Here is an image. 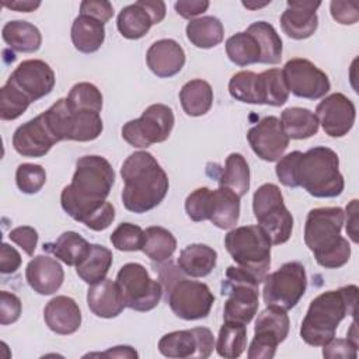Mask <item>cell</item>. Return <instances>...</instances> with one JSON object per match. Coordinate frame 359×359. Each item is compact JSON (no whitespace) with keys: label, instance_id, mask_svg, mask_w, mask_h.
<instances>
[{"label":"cell","instance_id":"7c38bea8","mask_svg":"<svg viewBox=\"0 0 359 359\" xmlns=\"http://www.w3.org/2000/svg\"><path fill=\"white\" fill-rule=\"evenodd\" d=\"M174 114L168 105L153 104L142 116L132 119L122 126V137L133 147H149L168 139L174 128Z\"/></svg>","mask_w":359,"mask_h":359},{"label":"cell","instance_id":"603a6c76","mask_svg":"<svg viewBox=\"0 0 359 359\" xmlns=\"http://www.w3.org/2000/svg\"><path fill=\"white\" fill-rule=\"evenodd\" d=\"M146 63L153 74L160 79H168L182 70L185 52L174 39H158L147 49Z\"/></svg>","mask_w":359,"mask_h":359},{"label":"cell","instance_id":"d6986e66","mask_svg":"<svg viewBox=\"0 0 359 359\" xmlns=\"http://www.w3.org/2000/svg\"><path fill=\"white\" fill-rule=\"evenodd\" d=\"M8 80L17 86L29 100L35 102L48 95L55 87V72L41 59L22 60L11 73Z\"/></svg>","mask_w":359,"mask_h":359},{"label":"cell","instance_id":"44dd1931","mask_svg":"<svg viewBox=\"0 0 359 359\" xmlns=\"http://www.w3.org/2000/svg\"><path fill=\"white\" fill-rule=\"evenodd\" d=\"M287 8L280 15L282 31L292 39L310 38L317 27V8L321 1H287Z\"/></svg>","mask_w":359,"mask_h":359},{"label":"cell","instance_id":"ba28073f","mask_svg":"<svg viewBox=\"0 0 359 359\" xmlns=\"http://www.w3.org/2000/svg\"><path fill=\"white\" fill-rule=\"evenodd\" d=\"M252 212L258 226L266 233L273 245L286 243L293 230V216L283 203L278 185L264 184L252 196Z\"/></svg>","mask_w":359,"mask_h":359},{"label":"cell","instance_id":"7dc6e473","mask_svg":"<svg viewBox=\"0 0 359 359\" xmlns=\"http://www.w3.org/2000/svg\"><path fill=\"white\" fill-rule=\"evenodd\" d=\"M210 189L206 187L192 191L185 199V212L188 217L194 222L208 220V208H209Z\"/></svg>","mask_w":359,"mask_h":359},{"label":"cell","instance_id":"83f0119b","mask_svg":"<svg viewBox=\"0 0 359 359\" xmlns=\"http://www.w3.org/2000/svg\"><path fill=\"white\" fill-rule=\"evenodd\" d=\"M70 36L74 48L81 53H94L97 52L105 39V27L101 21L79 14L70 29Z\"/></svg>","mask_w":359,"mask_h":359},{"label":"cell","instance_id":"9f6ffc18","mask_svg":"<svg viewBox=\"0 0 359 359\" xmlns=\"http://www.w3.org/2000/svg\"><path fill=\"white\" fill-rule=\"evenodd\" d=\"M209 7L208 0H180L174 4V8L178 15L187 20H194V17L205 13Z\"/></svg>","mask_w":359,"mask_h":359},{"label":"cell","instance_id":"484cf974","mask_svg":"<svg viewBox=\"0 0 359 359\" xmlns=\"http://www.w3.org/2000/svg\"><path fill=\"white\" fill-rule=\"evenodd\" d=\"M240 217V196L226 187L210 191L208 220L217 229L231 230Z\"/></svg>","mask_w":359,"mask_h":359},{"label":"cell","instance_id":"be15d7a7","mask_svg":"<svg viewBox=\"0 0 359 359\" xmlns=\"http://www.w3.org/2000/svg\"><path fill=\"white\" fill-rule=\"evenodd\" d=\"M269 1H265V3H250V1H243V6L250 8V10H255V8H261V7H265L268 6Z\"/></svg>","mask_w":359,"mask_h":359},{"label":"cell","instance_id":"d590c367","mask_svg":"<svg viewBox=\"0 0 359 359\" xmlns=\"http://www.w3.org/2000/svg\"><path fill=\"white\" fill-rule=\"evenodd\" d=\"M289 98V88L285 83L282 70L268 69L257 74V100L258 104L280 107Z\"/></svg>","mask_w":359,"mask_h":359},{"label":"cell","instance_id":"ffe728a7","mask_svg":"<svg viewBox=\"0 0 359 359\" xmlns=\"http://www.w3.org/2000/svg\"><path fill=\"white\" fill-rule=\"evenodd\" d=\"M57 143L46 125L43 114L18 126L13 135L14 150L24 157H43Z\"/></svg>","mask_w":359,"mask_h":359},{"label":"cell","instance_id":"d4e9b609","mask_svg":"<svg viewBox=\"0 0 359 359\" xmlns=\"http://www.w3.org/2000/svg\"><path fill=\"white\" fill-rule=\"evenodd\" d=\"M87 306L97 317H118L123 311L125 303L116 280L105 278L95 285H90L87 290Z\"/></svg>","mask_w":359,"mask_h":359},{"label":"cell","instance_id":"30bf717a","mask_svg":"<svg viewBox=\"0 0 359 359\" xmlns=\"http://www.w3.org/2000/svg\"><path fill=\"white\" fill-rule=\"evenodd\" d=\"M262 299L266 306H278L283 310L293 309L307 289V275L303 264L290 261L275 272L265 275Z\"/></svg>","mask_w":359,"mask_h":359},{"label":"cell","instance_id":"c3c4849f","mask_svg":"<svg viewBox=\"0 0 359 359\" xmlns=\"http://www.w3.org/2000/svg\"><path fill=\"white\" fill-rule=\"evenodd\" d=\"M300 156H302V151L294 150V151H292L286 156H282L278 160V164H276V168H275L276 177L285 187L297 188L294 174H296V165H297V161H299Z\"/></svg>","mask_w":359,"mask_h":359},{"label":"cell","instance_id":"9a60e30c","mask_svg":"<svg viewBox=\"0 0 359 359\" xmlns=\"http://www.w3.org/2000/svg\"><path fill=\"white\" fill-rule=\"evenodd\" d=\"M282 74L289 93L299 98L318 100L331 88L328 76L309 59L294 57L287 60Z\"/></svg>","mask_w":359,"mask_h":359},{"label":"cell","instance_id":"94428289","mask_svg":"<svg viewBox=\"0 0 359 359\" xmlns=\"http://www.w3.org/2000/svg\"><path fill=\"white\" fill-rule=\"evenodd\" d=\"M3 6L15 11H21V13H31L35 11L39 6L41 1H32V0H15V1H3Z\"/></svg>","mask_w":359,"mask_h":359},{"label":"cell","instance_id":"60d3db41","mask_svg":"<svg viewBox=\"0 0 359 359\" xmlns=\"http://www.w3.org/2000/svg\"><path fill=\"white\" fill-rule=\"evenodd\" d=\"M226 53L230 62L240 67L259 63L261 59L259 43L247 31L237 32L226 41Z\"/></svg>","mask_w":359,"mask_h":359},{"label":"cell","instance_id":"9c48e42d","mask_svg":"<svg viewBox=\"0 0 359 359\" xmlns=\"http://www.w3.org/2000/svg\"><path fill=\"white\" fill-rule=\"evenodd\" d=\"M43 114L46 123L57 142H91L95 140L104 129L98 112L72 111L66 98H59Z\"/></svg>","mask_w":359,"mask_h":359},{"label":"cell","instance_id":"db71d44e","mask_svg":"<svg viewBox=\"0 0 359 359\" xmlns=\"http://www.w3.org/2000/svg\"><path fill=\"white\" fill-rule=\"evenodd\" d=\"M80 14L90 15L105 24L112 18L114 7L107 0H84L80 4Z\"/></svg>","mask_w":359,"mask_h":359},{"label":"cell","instance_id":"7a4b0ae2","mask_svg":"<svg viewBox=\"0 0 359 359\" xmlns=\"http://www.w3.org/2000/svg\"><path fill=\"white\" fill-rule=\"evenodd\" d=\"M125 182L122 203L126 210L146 213L158 206L168 192V177L149 151L132 153L121 167Z\"/></svg>","mask_w":359,"mask_h":359},{"label":"cell","instance_id":"7bdbcfd3","mask_svg":"<svg viewBox=\"0 0 359 359\" xmlns=\"http://www.w3.org/2000/svg\"><path fill=\"white\" fill-rule=\"evenodd\" d=\"M31 100L10 80L0 90V118L14 121L20 118L29 107Z\"/></svg>","mask_w":359,"mask_h":359},{"label":"cell","instance_id":"11a10c76","mask_svg":"<svg viewBox=\"0 0 359 359\" xmlns=\"http://www.w3.org/2000/svg\"><path fill=\"white\" fill-rule=\"evenodd\" d=\"M20 266H21L20 252L10 244L3 243L0 248V272L4 275L14 273Z\"/></svg>","mask_w":359,"mask_h":359},{"label":"cell","instance_id":"836d02e7","mask_svg":"<svg viewBox=\"0 0 359 359\" xmlns=\"http://www.w3.org/2000/svg\"><path fill=\"white\" fill-rule=\"evenodd\" d=\"M111 265V250L101 244H91L87 257L76 266V272L83 282L88 285H95L107 278Z\"/></svg>","mask_w":359,"mask_h":359},{"label":"cell","instance_id":"91938a15","mask_svg":"<svg viewBox=\"0 0 359 359\" xmlns=\"http://www.w3.org/2000/svg\"><path fill=\"white\" fill-rule=\"evenodd\" d=\"M100 356H109V358H137V352L128 345H119V346H114L102 353H95Z\"/></svg>","mask_w":359,"mask_h":359},{"label":"cell","instance_id":"52a82bcc","mask_svg":"<svg viewBox=\"0 0 359 359\" xmlns=\"http://www.w3.org/2000/svg\"><path fill=\"white\" fill-rule=\"evenodd\" d=\"M259 280L238 265H230L226 269L222 282V294L227 296L223 309L224 321H237L248 324L258 311Z\"/></svg>","mask_w":359,"mask_h":359},{"label":"cell","instance_id":"3957f363","mask_svg":"<svg viewBox=\"0 0 359 359\" xmlns=\"http://www.w3.org/2000/svg\"><path fill=\"white\" fill-rule=\"evenodd\" d=\"M345 212L338 206L316 208L307 213L304 243L318 265L327 269L344 266L351 257V245L341 236Z\"/></svg>","mask_w":359,"mask_h":359},{"label":"cell","instance_id":"cb8c5ba5","mask_svg":"<svg viewBox=\"0 0 359 359\" xmlns=\"http://www.w3.org/2000/svg\"><path fill=\"white\" fill-rule=\"evenodd\" d=\"M43 320L55 334L70 335L81 325V311L72 297L55 296L43 309Z\"/></svg>","mask_w":359,"mask_h":359},{"label":"cell","instance_id":"d6a6232c","mask_svg":"<svg viewBox=\"0 0 359 359\" xmlns=\"http://www.w3.org/2000/svg\"><path fill=\"white\" fill-rule=\"evenodd\" d=\"M224 36V28L219 18L213 15H203L194 18L187 24L188 41L201 49H210L217 46Z\"/></svg>","mask_w":359,"mask_h":359},{"label":"cell","instance_id":"b9f144b4","mask_svg":"<svg viewBox=\"0 0 359 359\" xmlns=\"http://www.w3.org/2000/svg\"><path fill=\"white\" fill-rule=\"evenodd\" d=\"M66 102L72 111H93L100 114L102 109V94L94 84L81 81L70 88Z\"/></svg>","mask_w":359,"mask_h":359},{"label":"cell","instance_id":"8992f818","mask_svg":"<svg viewBox=\"0 0 359 359\" xmlns=\"http://www.w3.org/2000/svg\"><path fill=\"white\" fill-rule=\"evenodd\" d=\"M271 240L258 226L233 227L224 237V247L236 264L262 282L271 266Z\"/></svg>","mask_w":359,"mask_h":359},{"label":"cell","instance_id":"816d5d0a","mask_svg":"<svg viewBox=\"0 0 359 359\" xmlns=\"http://www.w3.org/2000/svg\"><path fill=\"white\" fill-rule=\"evenodd\" d=\"M8 238L17 245H20L27 255L29 257L34 255V251L38 244V231L34 227L31 226L15 227L8 233Z\"/></svg>","mask_w":359,"mask_h":359},{"label":"cell","instance_id":"8fae6325","mask_svg":"<svg viewBox=\"0 0 359 359\" xmlns=\"http://www.w3.org/2000/svg\"><path fill=\"white\" fill-rule=\"evenodd\" d=\"M116 283L125 307L135 311L146 313L153 310L163 296L161 283L154 280L147 269L137 262L125 264L116 275Z\"/></svg>","mask_w":359,"mask_h":359},{"label":"cell","instance_id":"7402d4cb","mask_svg":"<svg viewBox=\"0 0 359 359\" xmlns=\"http://www.w3.org/2000/svg\"><path fill=\"white\" fill-rule=\"evenodd\" d=\"M25 279L34 292L49 296L60 289L65 280V271L57 259L49 255H36L25 268Z\"/></svg>","mask_w":359,"mask_h":359},{"label":"cell","instance_id":"f6af8a7d","mask_svg":"<svg viewBox=\"0 0 359 359\" xmlns=\"http://www.w3.org/2000/svg\"><path fill=\"white\" fill-rule=\"evenodd\" d=\"M46 182V172L42 165L22 163L15 171V184L22 194H36Z\"/></svg>","mask_w":359,"mask_h":359},{"label":"cell","instance_id":"f35d334b","mask_svg":"<svg viewBox=\"0 0 359 359\" xmlns=\"http://www.w3.org/2000/svg\"><path fill=\"white\" fill-rule=\"evenodd\" d=\"M177 248V240L172 233L160 226H151L144 230L142 250L151 261L164 262L170 259Z\"/></svg>","mask_w":359,"mask_h":359},{"label":"cell","instance_id":"1f68e13d","mask_svg":"<svg viewBox=\"0 0 359 359\" xmlns=\"http://www.w3.org/2000/svg\"><path fill=\"white\" fill-rule=\"evenodd\" d=\"M280 125L289 139L303 140L314 136L318 132V119L314 112L302 107H290L283 109Z\"/></svg>","mask_w":359,"mask_h":359},{"label":"cell","instance_id":"f1b7e54d","mask_svg":"<svg viewBox=\"0 0 359 359\" xmlns=\"http://www.w3.org/2000/svg\"><path fill=\"white\" fill-rule=\"evenodd\" d=\"M1 36L8 48L21 53L36 52L42 43L39 29L34 24L22 20L6 22L1 29Z\"/></svg>","mask_w":359,"mask_h":359},{"label":"cell","instance_id":"74e56055","mask_svg":"<svg viewBox=\"0 0 359 359\" xmlns=\"http://www.w3.org/2000/svg\"><path fill=\"white\" fill-rule=\"evenodd\" d=\"M251 34L261 48L259 63L265 65H278L282 59V39L278 35L276 29L266 21L252 22L247 29Z\"/></svg>","mask_w":359,"mask_h":359},{"label":"cell","instance_id":"6125c7cd","mask_svg":"<svg viewBox=\"0 0 359 359\" xmlns=\"http://www.w3.org/2000/svg\"><path fill=\"white\" fill-rule=\"evenodd\" d=\"M348 339L358 345V331H356V323H355V320L352 321V324H351V330L348 331Z\"/></svg>","mask_w":359,"mask_h":359},{"label":"cell","instance_id":"681fc988","mask_svg":"<svg viewBox=\"0 0 359 359\" xmlns=\"http://www.w3.org/2000/svg\"><path fill=\"white\" fill-rule=\"evenodd\" d=\"M21 300L14 293L7 290L0 292V324L8 325L15 323L21 316Z\"/></svg>","mask_w":359,"mask_h":359},{"label":"cell","instance_id":"ee69618b","mask_svg":"<svg viewBox=\"0 0 359 359\" xmlns=\"http://www.w3.org/2000/svg\"><path fill=\"white\" fill-rule=\"evenodd\" d=\"M230 95L241 102L258 104L257 100V73L243 70L231 76L229 81Z\"/></svg>","mask_w":359,"mask_h":359},{"label":"cell","instance_id":"4dcf8cb0","mask_svg":"<svg viewBox=\"0 0 359 359\" xmlns=\"http://www.w3.org/2000/svg\"><path fill=\"white\" fill-rule=\"evenodd\" d=\"M180 101L187 115L202 116L212 108L213 90L208 81L194 79L185 83L180 90Z\"/></svg>","mask_w":359,"mask_h":359},{"label":"cell","instance_id":"e0dca14e","mask_svg":"<svg viewBox=\"0 0 359 359\" xmlns=\"http://www.w3.org/2000/svg\"><path fill=\"white\" fill-rule=\"evenodd\" d=\"M247 140L252 151L264 161H278L289 146V137L285 133L279 118L265 116L247 132Z\"/></svg>","mask_w":359,"mask_h":359},{"label":"cell","instance_id":"6da1fadb","mask_svg":"<svg viewBox=\"0 0 359 359\" xmlns=\"http://www.w3.org/2000/svg\"><path fill=\"white\" fill-rule=\"evenodd\" d=\"M115 182V172L105 157L83 156L76 161L72 182L62 189V209L76 222H84L105 202Z\"/></svg>","mask_w":359,"mask_h":359},{"label":"cell","instance_id":"ac0fdd59","mask_svg":"<svg viewBox=\"0 0 359 359\" xmlns=\"http://www.w3.org/2000/svg\"><path fill=\"white\" fill-rule=\"evenodd\" d=\"M314 114L328 136L342 137L348 135L355 123L356 108L346 95L334 93L320 101Z\"/></svg>","mask_w":359,"mask_h":359},{"label":"cell","instance_id":"4316f807","mask_svg":"<svg viewBox=\"0 0 359 359\" xmlns=\"http://www.w3.org/2000/svg\"><path fill=\"white\" fill-rule=\"evenodd\" d=\"M217 252L206 244H189L178 255L180 269L191 278L208 276L216 266Z\"/></svg>","mask_w":359,"mask_h":359},{"label":"cell","instance_id":"4fadbf2b","mask_svg":"<svg viewBox=\"0 0 359 359\" xmlns=\"http://www.w3.org/2000/svg\"><path fill=\"white\" fill-rule=\"evenodd\" d=\"M290 320L286 310L278 306H266L258 314L254 327V338L248 346V359H272L276 348L289 334Z\"/></svg>","mask_w":359,"mask_h":359},{"label":"cell","instance_id":"f546056e","mask_svg":"<svg viewBox=\"0 0 359 359\" xmlns=\"http://www.w3.org/2000/svg\"><path fill=\"white\" fill-rule=\"evenodd\" d=\"M90 243L76 231L62 233L53 243L43 244V250L69 266H77L88 254Z\"/></svg>","mask_w":359,"mask_h":359},{"label":"cell","instance_id":"277c9868","mask_svg":"<svg viewBox=\"0 0 359 359\" xmlns=\"http://www.w3.org/2000/svg\"><path fill=\"white\" fill-rule=\"evenodd\" d=\"M358 286L346 285L323 292L314 297L302 321L300 337L310 346H324L332 338L339 323L356 313Z\"/></svg>","mask_w":359,"mask_h":359},{"label":"cell","instance_id":"e575fe53","mask_svg":"<svg viewBox=\"0 0 359 359\" xmlns=\"http://www.w3.org/2000/svg\"><path fill=\"white\" fill-rule=\"evenodd\" d=\"M153 20L140 0L123 7L116 18V28L126 39H140L151 28Z\"/></svg>","mask_w":359,"mask_h":359},{"label":"cell","instance_id":"6f0895ef","mask_svg":"<svg viewBox=\"0 0 359 359\" xmlns=\"http://www.w3.org/2000/svg\"><path fill=\"white\" fill-rule=\"evenodd\" d=\"M346 234L358 243V199H352L346 206Z\"/></svg>","mask_w":359,"mask_h":359},{"label":"cell","instance_id":"f907efd6","mask_svg":"<svg viewBox=\"0 0 359 359\" xmlns=\"http://www.w3.org/2000/svg\"><path fill=\"white\" fill-rule=\"evenodd\" d=\"M330 11L332 18L342 25H352L359 20V8L356 1H331Z\"/></svg>","mask_w":359,"mask_h":359},{"label":"cell","instance_id":"5b68a950","mask_svg":"<svg viewBox=\"0 0 359 359\" xmlns=\"http://www.w3.org/2000/svg\"><path fill=\"white\" fill-rule=\"evenodd\" d=\"M294 178L297 187L314 198H335L345 187L338 154L325 146H316L302 153Z\"/></svg>","mask_w":359,"mask_h":359},{"label":"cell","instance_id":"8d00e7d4","mask_svg":"<svg viewBox=\"0 0 359 359\" xmlns=\"http://www.w3.org/2000/svg\"><path fill=\"white\" fill-rule=\"evenodd\" d=\"M219 356L236 359L243 355L247 348V327L237 321H224L219 330L217 342L215 344Z\"/></svg>","mask_w":359,"mask_h":359},{"label":"cell","instance_id":"bcb514c9","mask_svg":"<svg viewBox=\"0 0 359 359\" xmlns=\"http://www.w3.org/2000/svg\"><path fill=\"white\" fill-rule=\"evenodd\" d=\"M144 230L133 223H121L111 234L112 245L119 251H139L143 245Z\"/></svg>","mask_w":359,"mask_h":359},{"label":"cell","instance_id":"680465c9","mask_svg":"<svg viewBox=\"0 0 359 359\" xmlns=\"http://www.w3.org/2000/svg\"><path fill=\"white\" fill-rule=\"evenodd\" d=\"M142 6L146 8V11L150 14L153 24H160L165 17V3L161 0H140Z\"/></svg>","mask_w":359,"mask_h":359},{"label":"cell","instance_id":"f5cc1de1","mask_svg":"<svg viewBox=\"0 0 359 359\" xmlns=\"http://www.w3.org/2000/svg\"><path fill=\"white\" fill-rule=\"evenodd\" d=\"M323 356L335 359V358H348L355 359L358 356V345L352 341L341 339V338H332L328 344L323 346Z\"/></svg>","mask_w":359,"mask_h":359},{"label":"cell","instance_id":"ab89813d","mask_svg":"<svg viewBox=\"0 0 359 359\" xmlns=\"http://www.w3.org/2000/svg\"><path fill=\"white\" fill-rule=\"evenodd\" d=\"M219 187H226L240 198L250 189V167L240 153H230L224 163V170L219 180Z\"/></svg>","mask_w":359,"mask_h":359},{"label":"cell","instance_id":"5bb4252c","mask_svg":"<svg viewBox=\"0 0 359 359\" xmlns=\"http://www.w3.org/2000/svg\"><path fill=\"white\" fill-rule=\"evenodd\" d=\"M167 303L177 317L194 321L209 316L215 303V296L203 282L178 279L170 287Z\"/></svg>","mask_w":359,"mask_h":359},{"label":"cell","instance_id":"2e32d148","mask_svg":"<svg viewBox=\"0 0 359 359\" xmlns=\"http://www.w3.org/2000/svg\"><path fill=\"white\" fill-rule=\"evenodd\" d=\"M215 348V338L209 328L195 327L191 330L172 331L158 341V351L165 358H209Z\"/></svg>","mask_w":359,"mask_h":359}]
</instances>
